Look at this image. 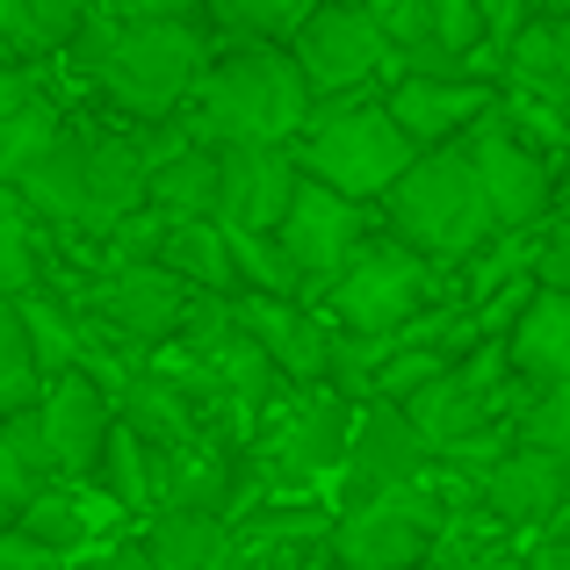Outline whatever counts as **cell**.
Wrapping results in <instances>:
<instances>
[{
  "mask_svg": "<svg viewBox=\"0 0 570 570\" xmlns=\"http://www.w3.org/2000/svg\"><path fill=\"white\" fill-rule=\"evenodd\" d=\"M72 72L95 87H109L130 116L159 124L181 101H195V87L209 80V37L195 22H145V14H109L101 8L87 22V37L72 43Z\"/></svg>",
  "mask_w": 570,
  "mask_h": 570,
  "instance_id": "obj_1",
  "label": "cell"
},
{
  "mask_svg": "<svg viewBox=\"0 0 570 570\" xmlns=\"http://www.w3.org/2000/svg\"><path fill=\"white\" fill-rule=\"evenodd\" d=\"M311 116H318V95H311L296 51H275V43H238L209 66V80L195 87L188 130L209 153H232V145H289L311 138Z\"/></svg>",
  "mask_w": 570,
  "mask_h": 570,
  "instance_id": "obj_2",
  "label": "cell"
},
{
  "mask_svg": "<svg viewBox=\"0 0 570 570\" xmlns=\"http://www.w3.org/2000/svg\"><path fill=\"white\" fill-rule=\"evenodd\" d=\"M390 224H397V246H412L419 261H476L499 238V209L484 195L470 145L419 153V167L390 195Z\"/></svg>",
  "mask_w": 570,
  "mask_h": 570,
  "instance_id": "obj_3",
  "label": "cell"
},
{
  "mask_svg": "<svg viewBox=\"0 0 570 570\" xmlns=\"http://www.w3.org/2000/svg\"><path fill=\"white\" fill-rule=\"evenodd\" d=\"M304 174L325 188H340L347 203H368V195H397V181L419 167V145L397 130L390 101H318L304 138Z\"/></svg>",
  "mask_w": 570,
  "mask_h": 570,
  "instance_id": "obj_4",
  "label": "cell"
},
{
  "mask_svg": "<svg viewBox=\"0 0 570 570\" xmlns=\"http://www.w3.org/2000/svg\"><path fill=\"white\" fill-rule=\"evenodd\" d=\"M433 296V267L412 246H368L347 275L325 289V311L347 325V340H404Z\"/></svg>",
  "mask_w": 570,
  "mask_h": 570,
  "instance_id": "obj_5",
  "label": "cell"
},
{
  "mask_svg": "<svg viewBox=\"0 0 570 570\" xmlns=\"http://www.w3.org/2000/svg\"><path fill=\"white\" fill-rule=\"evenodd\" d=\"M426 433L412 426V412L390 397H368L362 404V426H354V455L340 470V520L347 513H368L383 499H404V491L426 476Z\"/></svg>",
  "mask_w": 570,
  "mask_h": 570,
  "instance_id": "obj_6",
  "label": "cell"
},
{
  "mask_svg": "<svg viewBox=\"0 0 570 570\" xmlns=\"http://www.w3.org/2000/svg\"><path fill=\"white\" fill-rule=\"evenodd\" d=\"M448 513L426 484H412L404 499H383L368 513H347L333 528V563L340 570H426L433 542H441Z\"/></svg>",
  "mask_w": 570,
  "mask_h": 570,
  "instance_id": "obj_7",
  "label": "cell"
},
{
  "mask_svg": "<svg viewBox=\"0 0 570 570\" xmlns=\"http://www.w3.org/2000/svg\"><path fill=\"white\" fill-rule=\"evenodd\" d=\"M296 66H304V80H311L318 101H354L390 66V37H383V22H368L362 8L333 0V8H318L304 22V37H296Z\"/></svg>",
  "mask_w": 570,
  "mask_h": 570,
  "instance_id": "obj_8",
  "label": "cell"
},
{
  "mask_svg": "<svg viewBox=\"0 0 570 570\" xmlns=\"http://www.w3.org/2000/svg\"><path fill=\"white\" fill-rule=\"evenodd\" d=\"M224 159V195H217V224L224 232H261L275 238L282 224H289L296 195H304V159L289 153V145H232Z\"/></svg>",
  "mask_w": 570,
  "mask_h": 570,
  "instance_id": "obj_9",
  "label": "cell"
},
{
  "mask_svg": "<svg viewBox=\"0 0 570 570\" xmlns=\"http://www.w3.org/2000/svg\"><path fill=\"white\" fill-rule=\"evenodd\" d=\"M275 238H282V253H289L296 275L318 282V289H333V282L368 253V217H362V203H347L340 188L304 181V195H296V209H289V224H282Z\"/></svg>",
  "mask_w": 570,
  "mask_h": 570,
  "instance_id": "obj_10",
  "label": "cell"
},
{
  "mask_svg": "<svg viewBox=\"0 0 570 570\" xmlns=\"http://www.w3.org/2000/svg\"><path fill=\"white\" fill-rule=\"evenodd\" d=\"M87 304L101 311L109 333L138 340V347H153V340H167V333H188V318H195V289L159 261L153 267H116Z\"/></svg>",
  "mask_w": 570,
  "mask_h": 570,
  "instance_id": "obj_11",
  "label": "cell"
},
{
  "mask_svg": "<svg viewBox=\"0 0 570 570\" xmlns=\"http://www.w3.org/2000/svg\"><path fill=\"white\" fill-rule=\"evenodd\" d=\"M470 153H476L491 209H499V232H534V224L557 209V181H549L542 153H534L528 138H513V130H499V116L470 138Z\"/></svg>",
  "mask_w": 570,
  "mask_h": 570,
  "instance_id": "obj_12",
  "label": "cell"
},
{
  "mask_svg": "<svg viewBox=\"0 0 570 570\" xmlns=\"http://www.w3.org/2000/svg\"><path fill=\"white\" fill-rule=\"evenodd\" d=\"M37 419H43V441H51L58 470H72V476H95L101 455H109V441H116V426H124V419H116V397L95 376H80V368H72V376H51Z\"/></svg>",
  "mask_w": 570,
  "mask_h": 570,
  "instance_id": "obj_13",
  "label": "cell"
},
{
  "mask_svg": "<svg viewBox=\"0 0 570 570\" xmlns=\"http://www.w3.org/2000/svg\"><path fill=\"white\" fill-rule=\"evenodd\" d=\"M390 116L419 153L470 145L491 124V87L484 80H397L390 87Z\"/></svg>",
  "mask_w": 570,
  "mask_h": 570,
  "instance_id": "obj_14",
  "label": "cell"
},
{
  "mask_svg": "<svg viewBox=\"0 0 570 570\" xmlns=\"http://www.w3.org/2000/svg\"><path fill=\"white\" fill-rule=\"evenodd\" d=\"M238 325L275 354V368L289 376V390H325L333 383L340 340L325 333L318 318H304L296 304H282V296H246V304H238Z\"/></svg>",
  "mask_w": 570,
  "mask_h": 570,
  "instance_id": "obj_15",
  "label": "cell"
},
{
  "mask_svg": "<svg viewBox=\"0 0 570 570\" xmlns=\"http://www.w3.org/2000/svg\"><path fill=\"white\" fill-rule=\"evenodd\" d=\"M570 505V470L542 448H505L499 462L484 470V513L505 520V528H542Z\"/></svg>",
  "mask_w": 570,
  "mask_h": 570,
  "instance_id": "obj_16",
  "label": "cell"
},
{
  "mask_svg": "<svg viewBox=\"0 0 570 570\" xmlns=\"http://www.w3.org/2000/svg\"><path fill=\"white\" fill-rule=\"evenodd\" d=\"M354 426H362V404H347L340 390H311L289 412V426H282L275 462L289 476H333V470H347V455H354Z\"/></svg>",
  "mask_w": 570,
  "mask_h": 570,
  "instance_id": "obj_17",
  "label": "cell"
},
{
  "mask_svg": "<svg viewBox=\"0 0 570 570\" xmlns=\"http://www.w3.org/2000/svg\"><path fill=\"white\" fill-rule=\"evenodd\" d=\"M153 209V167H145L138 138H95L87 153V203H80V232L109 238L116 224Z\"/></svg>",
  "mask_w": 570,
  "mask_h": 570,
  "instance_id": "obj_18",
  "label": "cell"
},
{
  "mask_svg": "<svg viewBox=\"0 0 570 570\" xmlns=\"http://www.w3.org/2000/svg\"><path fill=\"white\" fill-rule=\"evenodd\" d=\"M66 116H58V101H43L37 95V80H29L22 66L0 80V181H22L37 159H51L58 145H66Z\"/></svg>",
  "mask_w": 570,
  "mask_h": 570,
  "instance_id": "obj_19",
  "label": "cell"
},
{
  "mask_svg": "<svg viewBox=\"0 0 570 570\" xmlns=\"http://www.w3.org/2000/svg\"><path fill=\"white\" fill-rule=\"evenodd\" d=\"M116 419H124L145 448H159V455H181V448H195V404H188V390L174 383V376H153V368H138V376L124 383Z\"/></svg>",
  "mask_w": 570,
  "mask_h": 570,
  "instance_id": "obj_20",
  "label": "cell"
},
{
  "mask_svg": "<svg viewBox=\"0 0 570 570\" xmlns=\"http://www.w3.org/2000/svg\"><path fill=\"white\" fill-rule=\"evenodd\" d=\"M505 347H513V376L534 383V390H557L570 383V296H534L528 318L505 333Z\"/></svg>",
  "mask_w": 570,
  "mask_h": 570,
  "instance_id": "obj_21",
  "label": "cell"
},
{
  "mask_svg": "<svg viewBox=\"0 0 570 570\" xmlns=\"http://www.w3.org/2000/svg\"><path fill=\"white\" fill-rule=\"evenodd\" d=\"M87 153H95V138H87V130H66V145H58L51 159H37V167H29L8 195H14L22 209H37V217H51V224H80V203H87Z\"/></svg>",
  "mask_w": 570,
  "mask_h": 570,
  "instance_id": "obj_22",
  "label": "cell"
},
{
  "mask_svg": "<svg viewBox=\"0 0 570 570\" xmlns=\"http://www.w3.org/2000/svg\"><path fill=\"white\" fill-rule=\"evenodd\" d=\"M217 195H224V159L209 145H195V153L153 174V209L174 224H217Z\"/></svg>",
  "mask_w": 570,
  "mask_h": 570,
  "instance_id": "obj_23",
  "label": "cell"
},
{
  "mask_svg": "<svg viewBox=\"0 0 570 570\" xmlns=\"http://www.w3.org/2000/svg\"><path fill=\"white\" fill-rule=\"evenodd\" d=\"M232 505V462L209 448H181L159 455V513H217Z\"/></svg>",
  "mask_w": 570,
  "mask_h": 570,
  "instance_id": "obj_24",
  "label": "cell"
},
{
  "mask_svg": "<svg viewBox=\"0 0 570 570\" xmlns=\"http://www.w3.org/2000/svg\"><path fill=\"white\" fill-rule=\"evenodd\" d=\"M101 0H0V29L14 51H72Z\"/></svg>",
  "mask_w": 570,
  "mask_h": 570,
  "instance_id": "obj_25",
  "label": "cell"
},
{
  "mask_svg": "<svg viewBox=\"0 0 570 570\" xmlns=\"http://www.w3.org/2000/svg\"><path fill=\"white\" fill-rule=\"evenodd\" d=\"M145 549L159 570H217L232 563V528L217 513H159L145 528Z\"/></svg>",
  "mask_w": 570,
  "mask_h": 570,
  "instance_id": "obj_26",
  "label": "cell"
},
{
  "mask_svg": "<svg viewBox=\"0 0 570 570\" xmlns=\"http://www.w3.org/2000/svg\"><path fill=\"white\" fill-rule=\"evenodd\" d=\"M58 470L51 441H43V419H8V433H0V505H8V520H22L29 505L43 499V476Z\"/></svg>",
  "mask_w": 570,
  "mask_h": 570,
  "instance_id": "obj_27",
  "label": "cell"
},
{
  "mask_svg": "<svg viewBox=\"0 0 570 570\" xmlns=\"http://www.w3.org/2000/svg\"><path fill=\"white\" fill-rule=\"evenodd\" d=\"M159 267H174V275H181L188 289H203V296H224V289H232V275H238L232 232H224V224H174Z\"/></svg>",
  "mask_w": 570,
  "mask_h": 570,
  "instance_id": "obj_28",
  "label": "cell"
},
{
  "mask_svg": "<svg viewBox=\"0 0 570 570\" xmlns=\"http://www.w3.org/2000/svg\"><path fill=\"white\" fill-rule=\"evenodd\" d=\"M43 390H51V376H43V362H37V340H29V325H22V304H0V412L29 419L43 404Z\"/></svg>",
  "mask_w": 570,
  "mask_h": 570,
  "instance_id": "obj_29",
  "label": "cell"
},
{
  "mask_svg": "<svg viewBox=\"0 0 570 570\" xmlns=\"http://www.w3.org/2000/svg\"><path fill=\"white\" fill-rule=\"evenodd\" d=\"M505 72H513V87L520 95H542L549 109H570V80H563V37H557V22H528L520 29V43L505 51Z\"/></svg>",
  "mask_w": 570,
  "mask_h": 570,
  "instance_id": "obj_30",
  "label": "cell"
},
{
  "mask_svg": "<svg viewBox=\"0 0 570 570\" xmlns=\"http://www.w3.org/2000/svg\"><path fill=\"white\" fill-rule=\"evenodd\" d=\"M224 37L246 43H275V37H304V22L318 14V0H209Z\"/></svg>",
  "mask_w": 570,
  "mask_h": 570,
  "instance_id": "obj_31",
  "label": "cell"
},
{
  "mask_svg": "<svg viewBox=\"0 0 570 570\" xmlns=\"http://www.w3.org/2000/svg\"><path fill=\"white\" fill-rule=\"evenodd\" d=\"M22 325H29V340H37L43 376H72V368L87 362V325L72 318V311H58L51 296H22Z\"/></svg>",
  "mask_w": 570,
  "mask_h": 570,
  "instance_id": "obj_32",
  "label": "cell"
},
{
  "mask_svg": "<svg viewBox=\"0 0 570 570\" xmlns=\"http://www.w3.org/2000/svg\"><path fill=\"white\" fill-rule=\"evenodd\" d=\"M95 484L109 491L116 505H153L159 499V470H145V441L130 426H116V441H109V455H101V470H95Z\"/></svg>",
  "mask_w": 570,
  "mask_h": 570,
  "instance_id": "obj_33",
  "label": "cell"
},
{
  "mask_svg": "<svg viewBox=\"0 0 570 570\" xmlns=\"http://www.w3.org/2000/svg\"><path fill=\"white\" fill-rule=\"evenodd\" d=\"M513 441H520V448H542V455H557L563 470H570V383L534 390L528 412L513 419Z\"/></svg>",
  "mask_w": 570,
  "mask_h": 570,
  "instance_id": "obj_34",
  "label": "cell"
},
{
  "mask_svg": "<svg viewBox=\"0 0 570 570\" xmlns=\"http://www.w3.org/2000/svg\"><path fill=\"white\" fill-rule=\"evenodd\" d=\"M542 246L549 238H528V232H499L484 253L470 261V296H505L520 282V267L528 261H542Z\"/></svg>",
  "mask_w": 570,
  "mask_h": 570,
  "instance_id": "obj_35",
  "label": "cell"
},
{
  "mask_svg": "<svg viewBox=\"0 0 570 570\" xmlns=\"http://www.w3.org/2000/svg\"><path fill=\"white\" fill-rule=\"evenodd\" d=\"M232 253H238V275L253 282V296H289L296 282V267H289V253H282V238H261V232H232Z\"/></svg>",
  "mask_w": 570,
  "mask_h": 570,
  "instance_id": "obj_36",
  "label": "cell"
},
{
  "mask_svg": "<svg viewBox=\"0 0 570 570\" xmlns=\"http://www.w3.org/2000/svg\"><path fill=\"white\" fill-rule=\"evenodd\" d=\"M419 14H426V37L455 58H476V43H491V22L476 0H419Z\"/></svg>",
  "mask_w": 570,
  "mask_h": 570,
  "instance_id": "obj_37",
  "label": "cell"
},
{
  "mask_svg": "<svg viewBox=\"0 0 570 570\" xmlns=\"http://www.w3.org/2000/svg\"><path fill=\"white\" fill-rule=\"evenodd\" d=\"M0 267H8V304L37 296V238H29V209L8 195V224H0Z\"/></svg>",
  "mask_w": 570,
  "mask_h": 570,
  "instance_id": "obj_38",
  "label": "cell"
},
{
  "mask_svg": "<svg viewBox=\"0 0 570 570\" xmlns=\"http://www.w3.org/2000/svg\"><path fill=\"white\" fill-rule=\"evenodd\" d=\"M14 528L37 534V542H43V549H58V557H72V549L87 542V513H80V505H66L58 491H43V499L29 505L22 520H14Z\"/></svg>",
  "mask_w": 570,
  "mask_h": 570,
  "instance_id": "obj_39",
  "label": "cell"
},
{
  "mask_svg": "<svg viewBox=\"0 0 570 570\" xmlns=\"http://www.w3.org/2000/svg\"><path fill=\"white\" fill-rule=\"evenodd\" d=\"M0 570H66V557H58V549H43L37 534L8 528V542H0Z\"/></svg>",
  "mask_w": 570,
  "mask_h": 570,
  "instance_id": "obj_40",
  "label": "cell"
},
{
  "mask_svg": "<svg viewBox=\"0 0 570 570\" xmlns=\"http://www.w3.org/2000/svg\"><path fill=\"white\" fill-rule=\"evenodd\" d=\"M534 282H542L549 296H570V224H557L542 246V261H534Z\"/></svg>",
  "mask_w": 570,
  "mask_h": 570,
  "instance_id": "obj_41",
  "label": "cell"
},
{
  "mask_svg": "<svg viewBox=\"0 0 570 570\" xmlns=\"http://www.w3.org/2000/svg\"><path fill=\"white\" fill-rule=\"evenodd\" d=\"M476 8H484V22H491V43L513 51L520 29H528V0H476Z\"/></svg>",
  "mask_w": 570,
  "mask_h": 570,
  "instance_id": "obj_42",
  "label": "cell"
},
{
  "mask_svg": "<svg viewBox=\"0 0 570 570\" xmlns=\"http://www.w3.org/2000/svg\"><path fill=\"white\" fill-rule=\"evenodd\" d=\"M195 8H209V0H130V14H145V22H195Z\"/></svg>",
  "mask_w": 570,
  "mask_h": 570,
  "instance_id": "obj_43",
  "label": "cell"
},
{
  "mask_svg": "<svg viewBox=\"0 0 570 570\" xmlns=\"http://www.w3.org/2000/svg\"><path fill=\"white\" fill-rule=\"evenodd\" d=\"M347 8H362L368 22H383V37H397V22H404V0H347Z\"/></svg>",
  "mask_w": 570,
  "mask_h": 570,
  "instance_id": "obj_44",
  "label": "cell"
},
{
  "mask_svg": "<svg viewBox=\"0 0 570 570\" xmlns=\"http://www.w3.org/2000/svg\"><path fill=\"white\" fill-rule=\"evenodd\" d=\"M528 570H570V534H563V542H542Z\"/></svg>",
  "mask_w": 570,
  "mask_h": 570,
  "instance_id": "obj_45",
  "label": "cell"
},
{
  "mask_svg": "<svg viewBox=\"0 0 570 570\" xmlns=\"http://www.w3.org/2000/svg\"><path fill=\"white\" fill-rule=\"evenodd\" d=\"M109 570H159V563H153V549H145V542H130V549H116V557H109Z\"/></svg>",
  "mask_w": 570,
  "mask_h": 570,
  "instance_id": "obj_46",
  "label": "cell"
},
{
  "mask_svg": "<svg viewBox=\"0 0 570 570\" xmlns=\"http://www.w3.org/2000/svg\"><path fill=\"white\" fill-rule=\"evenodd\" d=\"M528 8H542L549 22H563V14H570V0H528Z\"/></svg>",
  "mask_w": 570,
  "mask_h": 570,
  "instance_id": "obj_47",
  "label": "cell"
},
{
  "mask_svg": "<svg viewBox=\"0 0 570 570\" xmlns=\"http://www.w3.org/2000/svg\"><path fill=\"white\" fill-rule=\"evenodd\" d=\"M557 37H563V80H570V14L557 22Z\"/></svg>",
  "mask_w": 570,
  "mask_h": 570,
  "instance_id": "obj_48",
  "label": "cell"
},
{
  "mask_svg": "<svg viewBox=\"0 0 570 570\" xmlns=\"http://www.w3.org/2000/svg\"><path fill=\"white\" fill-rule=\"evenodd\" d=\"M462 570H520V563H462Z\"/></svg>",
  "mask_w": 570,
  "mask_h": 570,
  "instance_id": "obj_49",
  "label": "cell"
},
{
  "mask_svg": "<svg viewBox=\"0 0 570 570\" xmlns=\"http://www.w3.org/2000/svg\"><path fill=\"white\" fill-rule=\"evenodd\" d=\"M217 570H253V563H246V557H232V563H217Z\"/></svg>",
  "mask_w": 570,
  "mask_h": 570,
  "instance_id": "obj_50",
  "label": "cell"
}]
</instances>
